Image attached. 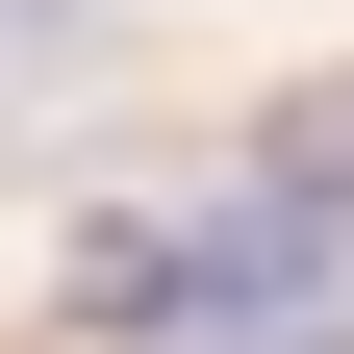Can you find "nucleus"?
<instances>
[{
  "label": "nucleus",
  "mask_w": 354,
  "mask_h": 354,
  "mask_svg": "<svg viewBox=\"0 0 354 354\" xmlns=\"http://www.w3.org/2000/svg\"><path fill=\"white\" fill-rule=\"evenodd\" d=\"M0 51H76V0H0Z\"/></svg>",
  "instance_id": "obj_1"
}]
</instances>
